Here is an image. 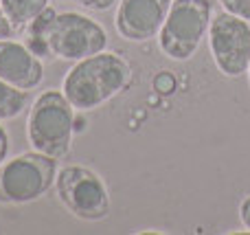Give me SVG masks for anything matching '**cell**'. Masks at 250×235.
<instances>
[{
  "instance_id": "obj_9",
  "label": "cell",
  "mask_w": 250,
  "mask_h": 235,
  "mask_svg": "<svg viewBox=\"0 0 250 235\" xmlns=\"http://www.w3.org/2000/svg\"><path fill=\"white\" fill-rule=\"evenodd\" d=\"M0 79L20 90H35L44 82V64L20 40H0Z\"/></svg>"
},
{
  "instance_id": "obj_11",
  "label": "cell",
  "mask_w": 250,
  "mask_h": 235,
  "mask_svg": "<svg viewBox=\"0 0 250 235\" xmlns=\"http://www.w3.org/2000/svg\"><path fill=\"white\" fill-rule=\"evenodd\" d=\"M24 110H29V90H20L0 79V121H13Z\"/></svg>"
},
{
  "instance_id": "obj_15",
  "label": "cell",
  "mask_w": 250,
  "mask_h": 235,
  "mask_svg": "<svg viewBox=\"0 0 250 235\" xmlns=\"http://www.w3.org/2000/svg\"><path fill=\"white\" fill-rule=\"evenodd\" d=\"M16 26L11 24V20L7 18V13L2 11V7H0V40H9L16 35Z\"/></svg>"
},
{
  "instance_id": "obj_7",
  "label": "cell",
  "mask_w": 250,
  "mask_h": 235,
  "mask_svg": "<svg viewBox=\"0 0 250 235\" xmlns=\"http://www.w3.org/2000/svg\"><path fill=\"white\" fill-rule=\"evenodd\" d=\"M208 51L224 77H242L250 66V22L229 11L213 16L208 26Z\"/></svg>"
},
{
  "instance_id": "obj_1",
  "label": "cell",
  "mask_w": 250,
  "mask_h": 235,
  "mask_svg": "<svg viewBox=\"0 0 250 235\" xmlns=\"http://www.w3.org/2000/svg\"><path fill=\"white\" fill-rule=\"evenodd\" d=\"M24 44L42 60L79 62L108 48V31L95 18L79 11H55L48 4L24 26Z\"/></svg>"
},
{
  "instance_id": "obj_2",
  "label": "cell",
  "mask_w": 250,
  "mask_h": 235,
  "mask_svg": "<svg viewBox=\"0 0 250 235\" xmlns=\"http://www.w3.org/2000/svg\"><path fill=\"white\" fill-rule=\"evenodd\" d=\"M129 82L132 68L127 62L112 51H101L70 66L62 92L77 112H90L119 97Z\"/></svg>"
},
{
  "instance_id": "obj_4",
  "label": "cell",
  "mask_w": 250,
  "mask_h": 235,
  "mask_svg": "<svg viewBox=\"0 0 250 235\" xmlns=\"http://www.w3.org/2000/svg\"><path fill=\"white\" fill-rule=\"evenodd\" d=\"M213 20L211 0H171L158 33V48L173 62H187L198 53Z\"/></svg>"
},
{
  "instance_id": "obj_6",
  "label": "cell",
  "mask_w": 250,
  "mask_h": 235,
  "mask_svg": "<svg viewBox=\"0 0 250 235\" xmlns=\"http://www.w3.org/2000/svg\"><path fill=\"white\" fill-rule=\"evenodd\" d=\"M55 192L60 202L83 222H101L110 215V192L95 170L66 165L57 171Z\"/></svg>"
},
{
  "instance_id": "obj_17",
  "label": "cell",
  "mask_w": 250,
  "mask_h": 235,
  "mask_svg": "<svg viewBox=\"0 0 250 235\" xmlns=\"http://www.w3.org/2000/svg\"><path fill=\"white\" fill-rule=\"evenodd\" d=\"M248 77H250V66H248Z\"/></svg>"
},
{
  "instance_id": "obj_14",
  "label": "cell",
  "mask_w": 250,
  "mask_h": 235,
  "mask_svg": "<svg viewBox=\"0 0 250 235\" xmlns=\"http://www.w3.org/2000/svg\"><path fill=\"white\" fill-rule=\"evenodd\" d=\"M9 150H11V139H9L7 128H4L2 121H0V165L9 158Z\"/></svg>"
},
{
  "instance_id": "obj_5",
  "label": "cell",
  "mask_w": 250,
  "mask_h": 235,
  "mask_svg": "<svg viewBox=\"0 0 250 235\" xmlns=\"http://www.w3.org/2000/svg\"><path fill=\"white\" fill-rule=\"evenodd\" d=\"M57 158L24 152L0 165V205H29L55 187Z\"/></svg>"
},
{
  "instance_id": "obj_16",
  "label": "cell",
  "mask_w": 250,
  "mask_h": 235,
  "mask_svg": "<svg viewBox=\"0 0 250 235\" xmlns=\"http://www.w3.org/2000/svg\"><path fill=\"white\" fill-rule=\"evenodd\" d=\"M239 220H242L244 229L250 233V193L239 202Z\"/></svg>"
},
{
  "instance_id": "obj_12",
  "label": "cell",
  "mask_w": 250,
  "mask_h": 235,
  "mask_svg": "<svg viewBox=\"0 0 250 235\" xmlns=\"http://www.w3.org/2000/svg\"><path fill=\"white\" fill-rule=\"evenodd\" d=\"M222 9L250 22V0H220Z\"/></svg>"
},
{
  "instance_id": "obj_13",
  "label": "cell",
  "mask_w": 250,
  "mask_h": 235,
  "mask_svg": "<svg viewBox=\"0 0 250 235\" xmlns=\"http://www.w3.org/2000/svg\"><path fill=\"white\" fill-rule=\"evenodd\" d=\"M73 4H79L82 9L88 11H108L117 4V0H70Z\"/></svg>"
},
{
  "instance_id": "obj_3",
  "label": "cell",
  "mask_w": 250,
  "mask_h": 235,
  "mask_svg": "<svg viewBox=\"0 0 250 235\" xmlns=\"http://www.w3.org/2000/svg\"><path fill=\"white\" fill-rule=\"evenodd\" d=\"M75 112L62 90H44L29 106L26 139L35 152L53 158L68 156L75 136Z\"/></svg>"
},
{
  "instance_id": "obj_8",
  "label": "cell",
  "mask_w": 250,
  "mask_h": 235,
  "mask_svg": "<svg viewBox=\"0 0 250 235\" xmlns=\"http://www.w3.org/2000/svg\"><path fill=\"white\" fill-rule=\"evenodd\" d=\"M171 0H121L114 16V29L127 42L158 38Z\"/></svg>"
},
{
  "instance_id": "obj_10",
  "label": "cell",
  "mask_w": 250,
  "mask_h": 235,
  "mask_svg": "<svg viewBox=\"0 0 250 235\" xmlns=\"http://www.w3.org/2000/svg\"><path fill=\"white\" fill-rule=\"evenodd\" d=\"M48 4H51V0H0V7L16 29H24Z\"/></svg>"
}]
</instances>
